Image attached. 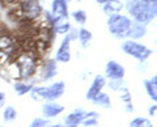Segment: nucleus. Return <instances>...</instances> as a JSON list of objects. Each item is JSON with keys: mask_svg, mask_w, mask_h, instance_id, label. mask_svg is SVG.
<instances>
[{"mask_svg": "<svg viewBox=\"0 0 157 127\" xmlns=\"http://www.w3.org/2000/svg\"><path fill=\"white\" fill-rule=\"evenodd\" d=\"M13 47V41L12 38L7 36V34H2L0 36V51L7 52Z\"/></svg>", "mask_w": 157, "mask_h": 127, "instance_id": "obj_21", "label": "nucleus"}, {"mask_svg": "<svg viewBox=\"0 0 157 127\" xmlns=\"http://www.w3.org/2000/svg\"><path fill=\"white\" fill-rule=\"evenodd\" d=\"M13 88H14V92H16L18 96H22V94L28 93V92H30L33 85L29 84V83H16V84L13 85Z\"/></svg>", "mask_w": 157, "mask_h": 127, "instance_id": "obj_23", "label": "nucleus"}, {"mask_svg": "<svg viewBox=\"0 0 157 127\" xmlns=\"http://www.w3.org/2000/svg\"><path fill=\"white\" fill-rule=\"evenodd\" d=\"M51 16L52 18H66L68 17L67 0H54L51 4Z\"/></svg>", "mask_w": 157, "mask_h": 127, "instance_id": "obj_8", "label": "nucleus"}, {"mask_svg": "<svg viewBox=\"0 0 157 127\" xmlns=\"http://www.w3.org/2000/svg\"><path fill=\"white\" fill-rule=\"evenodd\" d=\"M130 127H153V125L147 118H135L130 123Z\"/></svg>", "mask_w": 157, "mask_h": 127, "instance_id": "obj_25", "label": "nucleus"}, {"mask_svg": "<svg viewBox=\"0 0 157 127\" xmlns=\"http://www.w3.org/2000/svg\"><path fill=\"white\" fill-rule=\"evenodd\" d=\"M58 74V68H56V62L54 59L47 60V63L43 67V72H42V79L43 80H50L52 77H55V75Z\"/></svg>", "mask_w": 157, "mask_h": 127, "instance_id": "obj_14", "label": "nucleus"}, {"mask_svg": "<svg viewBox=\"0 0 157 127\" xmlns=\"http://www.w3.org/2000/svg\"><path fill=\"white\" fill-rule=\"evenodd\" d=\"M130 17L124 14H113L107 20V28L110 33L117 38H126L128 37V30L131 28Z\"/></svg>", "mask_w": 157, "mask_h": 127, "instance_id": "obj_2", "label": "nucleus"}, {"mask_svg": "<svg viewBox=\"0 0 157 127\" xmlns=\"http://www.w3.org/2000/svg\"><path fill=\"white\" fill-rule=\"evenodd\" d=\"M123 9V3L121 0H107L104 4V12L109 16L113 14H119V12Z\"/></svg>", "mask_w": 157, "mask_h": 127, "instance_id": "obj_12", "label": "nucleus"}, {"mask_svg": "<svg viewBox=\"0 0 157 127\" xmlns=\"http://www.w3.org/2000/svg\"><path fill=\"white\" fill-rule=\"evenodd\" d=\"M96 2H97L98 4H102V6H104V4L107 2V0H96Z\"/></svg>", "mask_w": 157, "mask_h": 127, "instance_id": "obj_34", "label": "nucleus"}, {"mask_svg": "<svg viewBox=\"0 0 157 127\" xmlns=\"http://www.w3.org/2000/svg\"><path fill=\"white\" fill-rule=\"evenodd\" d=\"M16 117H17L16 109H14L13 106H7L6 110H4V113H3L4 121H6V122H12V121L16 119Z\"/></svg>", "mask_w": 157, "mask_h": 127, "instance_id": "obj_24", "label": "nucleus"}, {"mask_svg": "<svg viewBox=\"0 0 157 127\" xmlns=\"http://www.w3.org/2000/svg\"><path fill=\"white\" fill-rule=\"evenodd\" d=\"M77 37V32L72 30L71 33H68V36L64 37V40L62 41L60 46H59L56 55H55V62L59 63H68L71 60V41L75 40Z\"/></svg>", "mask_w": 157, "mask_h": 127, "instance_id": "obj_5", "label": "nucleus"}, {"mask_svg": "<svg viewBox=\"0 0 157 127\" xmlns=\"http://www.w3.org/2000/svg\"><path fill=\"white\" fill-rule=\"evenodd\" d=\"M98 122V113L96 111H90V113H85V117L82 119L81 123L84 126H89V127H94Z\"/></svg>", "mask_w": 157, "mask_h": 127, "instance_id": "obj_22", "label": "nucleus"}, {"mask_svg": "<svg viewBox=\"0 0 157 127\" xmlns=\"http://www.w3.org/2000/svg\"><path fill=\"white\" fill-rule=\"evenodd\" d=\"M121 98L123 100L126 104H130L131 102V93H130V90L127 89V88H122L121 89Z\"/></svg>", "mask_w": 157, "mask_h": 127, "instance_id": "obj_28", "label": "nucleus"}, {"mask_svg": "<svg viewBox=\"0 0 157 127\" xmlns=\"http://www.w3.org/2000/svg\"><path fill=\"white\" fill-rule=\"evenodd\" d=\"M121 84H122V80H111L110 81V88L113 90H121L122 88H123Z\"/></svg>", "mask_w": 157, "mask_h": 127, "instance_id": "obj_30", "label": "nucleus"}, {"mask_svg": "<svg viewBox=\"0 0 157 127\" xmlns=\"http://www.w3.org/2000/svg\"><path fill=\"white\" fill-rule=\"evenodd\" d=\"M106 76L109 77L110 80H122L124 77L126 70L123 66H121L119 63H117L115 60H109L105 68Z\"/></svg>", "mask_w": 157, "mask_h": 127, "instance_id": "obj_7", "label": "nucleus"}, {"mask_svg": "<svg viewBox=\"0 0 157 127\" xmlns=\"http://www.w3.org/2000/svg\"><path fill=\"white\" fill-rule=\"evenodd\" d=\"M145 33H147L145 25L139 24V22H132L130 30H128V37H131L132 40H139V38L145 36Z\"/></svg>", "mask_w": 157, "mask_h": 127, "instance_id": "obj_13", "label": "nucleus"}, {"mask_svg": "<svg viewBox=\"0 0 157 127\" xmlns=\"http://www.w3.org/2000/svg\"><path fill=\"white\" fill-rule=\"evenodd\" d=\"M122 50H123L127 55H130L135 59L140 60V62H144L145 59L152 55V50L148 48L147 46L141 45V43L136 42V41H126L122 43Z\"/></svg>", "mask_w": 157, "mask_h": 127, "instance_id": "obj_4", "label": "nucleus"}, {"mask_svg": "<svg viewBox=\"0 0 157 127\" xmlns=\"http://www.w3.org/2000/svg\"><path fill=\"white\" fill-rule=\"evenodd\" d=\"M52 25L55 26V32L58 34H66L71 30V25H70V20L68 17L66 18H55L52 21Z\"/></svg>", "mask_w": 157, "mask_h": 127, "instance_id": "obj_16", "label": "nucleus"}, {"mask_svg": "<svg viewBox=\"0 0 157 127\" xmlns=\"http://www.w3.org/2000/svg\"><path fill=\"white\" fill-rule=\"evenodd\" d=\"M4 104H6V94L3 92H0V107H3Z\"/></svg>", "mask_w": 157, "mask_h": 127, "instance_id": "obj_31", "label": "nucleus"}, {"mask_svg": "<svg viewBox=\"0 0 157 127\" xmlns=\"http://www.w3.org/2000/svg\"><path fill=\"white\" fill-rule=\"evenodd\" d=\"M105 84H106L105 77L101 76V75H97L94 77V80H93L92 85L89 87V89H88V92H86V98L88 100H93L98 93H101L102 92V88L105 87Z\"/></svg>", "mask_w": 157, "mask_h": 127, "instance_id": "obj_10", "label": "nucleus"}, {"mask_svg": "<svg viewBox=\"0 0 157 127\" xmlns=\"http://www.w3.org/2000/svg\"><path fill=\"white\" fill-rule=\"evenodd\" d=\"M47 122L45 119H42V118H36L33 122H32V125L29 126V127H45L46 126Z\"/></svg>", "mask_w": 157, "mask_h": 127, "instance_id": "obj_29", "label": "nucleus"}, {"mask_svg": "<svg viewBox=\"0 0 157 127\" xmlns=\"http://www.w3.org/2000/svg\"><path fill=\"white\" fill-rule=\"evenodd\" d=\"M7 71H8V75L11 77H13V79H20V77H21V72H20V68H18L16 62L11 63V64L8 66Z\"/></svg>", "mask_w": 157, "mask_h": 127, "instance_id": "obj_26", "label": "nucleus"}, {"mask_svg": "<svg viewBox=\"0 0 157 127\" xmlns=\"http://www.w3.org/2000/svg\"><path fill=\"white\" fill-rule=\"evenodd\" d=\"M141 2H144V3H147V4H156L157 0H141Z\"/></svg>", "mask_w": 157, "mask_h": 127, "instance_id": "obj_33", "label": "nucleus"}, {"mask_svg": "<svg viewBox=\"0 0 157 127\" xmlns=\"http://www.w3.org/2000/svg\"><path fill=\"white\" fill-rule=\"evenodd\" d=\"M72 17H73V20H75L77 24H80V25L86 22V13H85V11H82V9L75 11L72 13Z\"/></svg>", "mask_w": 157, "mask_h": 127, "instance_id": "obj_27", "label": "nucleus"}, {"mask_svg": "<svg viewBox=\"0 0 157 127\" xmlns=\"http://www.w3.org/2000/svg\"><path fill=\"white\" fill-rule=\"evenodd\" d=\"M77 38H78V41H80L81 46L85 48V47L89 46V43L92 41V33L82 28V29H80V30L77 32Z\"/></svg>", "mask_w": 157, "mask_h": 127, "instance_id": "obj_18", "label": "nucleus"}, {"mask_svg": "<svg viewBox=\"0 0 157 127\" xmlns=\"http://www.w3.org/2000/svg\"><path fill=\"white\" fill-rule=\"evenodd\" d=\"M64 111V106L59 105V104H55V102H47V104L43 105L42 107V113L45 117L47 118H54V117H56L58 114H60Z\"/></svg>", "mask_w": 157, "mask_h": 127, "instance_id": "obj_11", "label": "nucleus"}, {"mask_svg": "<svg viewBox=\"0 0 157 127\" xmlns=\"http://www.w3.org/2000/svg\"><path fill=\"white\" fill-rule=\"evenodd\" d=\"M144 87L148 96L153 101L157 100V76H153L151 80H144Z\"/></svg>", "mask_w": 157, "mask_h": 127, "instance_id": "obj_17", "label": "nucleus"}, {"mask_svg": "<svg viewBox=\"0 0 157 127\" xmlns=\"http://www.w3.org/2000/svg\"><path fill=\"white\" fill-rule=\"evenodd\" d=\"M51 127H62V126H51Z\"/></svg>", "mask_w": 157, "mask_h": 127, "instance_id": "obj_35", "label": "nucleus"}, {"mask_svg": "<svg viewBox=\"0 0 157 127\" xmlns=\"http://www.w3.org/2000/svg\"><path fill=\"white\" fill-rule=\"evenodd\" d=\"M21 12L29 20H33L41 13V6L38 0H24L21 2Z\"/></svg>", "mask_w": 157, "mask_h": 127, "instance_id": "obj_6", "label": "nucleus"}, {"mask_svg": "<svg viewBox=\"0 0 157 127\" xmlns=\"http://www.w3.org/2000/svg\"><path fill=\"white\" fill-rule=\"evenodd\" d=\"M155 113H156V105H153V106H152L151 109H149V114H151V115H155Z\"/></svg>", "mask_w": 157, "mask_h": 127, "instance_id": "obj_32", "label": "nucleus"}, {"mask_svg": "<svg viewBox=\"0 0 157 127\" xmlns=\"http://www.w3.org/2000/svg\"><path fill=\"white\" fill-rule=\"evenodd\" d=\"M30 96L34 101L46 100V87H34L30 90Z\"/></svg>", "mask_w": 157, "mask_h": 127, "instance_id": "obj_19", "label": "nucleus"}, {"mask_svg": "<svg viewBox=\"0 0 157 127\" xmlns=\"http://www.w3.org/2000/svg\"><path fill=\"white\" fill-rule=\"evenodd\" d=\"M84 117H85V113L82 110H75L66 118V125L68 127H76L82 122Z\"/></svg>", "mask_w": 157, "mask_h": 127, "instance_id": "obj_15", "label": "nucleus"}, {"mask_svg": "<svg viewBox=\"0 0 157 127\" xmlns=\"http://www.w3.org/2000/svg\"><path fill=\"white\" fill-rule=\"evenodd\" d=\"M14 62L17 63V66L20 68L21 77L29 79V77H32L34 75L37 68V59L30 51H24L21 54H18Z\"/></svg>", "mask_w": 157, "mask_h": 127, "instance_id": "obj_3", "label": "nucleus"}, {"mask_svg": "<svg viewBox=\"0 0 157 127\" xmlns=\"http://www.w3.org/2000/svg\"><path fill=\"white\" fill-rule=\"evenodd\" d=\"M66 90V85L63 81H58L55 84H52L50 87H46V100L47 101H54L62 97L63 93Z\"/></svg>", "mask_w": 157, "mask_h": 127, "instance_id": "obj_9", "label": "nucleus"}, {"mask_svg": "<svg viewBox=\"0 0 157 127\" xmlns=\"http://www.w3.org/2000/svg\"><path fill=\"white\" fill-rule=\"evenodd\" d=\"M128 12L135 22L147 25L156 17V4H147L141 0H134L128 6Z\"/></svg>", "mask_w": 157, "mask_h": 127, "instance_id": "obj_1", "label": "nucleus"}, {"mask_svg": "<svg viewBox=\"0 0 157 127\" xmlns=\"http://www.w3.org/2000/svg\"><path fill=\"white\" fill-rule=\"evenodd\" d=\"M96 105H100V106H104V107H110L111 106V101H110V97L107 96L106 93H98L94 98L92 100Z\"/></svg>", "mask_w": 157, "mask_h": 127, "instance_id": "obj_20", "label": "nucleus"}]
</instances>
